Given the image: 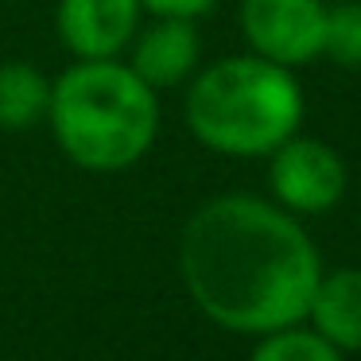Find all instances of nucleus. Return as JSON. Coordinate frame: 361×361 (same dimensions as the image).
<instances>
[{
  "instance_id": "obj_7",
  "label": "nucleus",
  "mask_w": 361,
  "mask_h": 361,
  "mask_svg": "<svg viewBox=\"0 0 361 361\" xmlns=\"http://www.w3.org/2000/svg\"><path fill=\"white\" fill-rule=\"evenodd\" d=\"M128 47H133L128 66L152 90L187 82L198 71V59H202V39H198L195 20H175V16H156V24L140 27Z\"/></svg>"
},
{
  "instance_id": "obj_6",
  "label": "nucleus",
  "mask_w": 361,
  "mask_h": 361,
  "mask_svg": "<svg viewBox=\"0 0 361 361\" xmlns=\"http://www.w3.org/2000/svg\"><path fill=\"white\" fill-rule=\"evenodd\" d=\"M140 0H59L55 27L74 59H117L140 32Z\"/></svg>"
},
{
  "instance_id": "obj_1",
  "label": "nucleus",
  "mask_w": 361,
  "mask_h": 361,
  "mask_svg": "<svg viewBox=\"0 0 361 361\" xmlns=\"http://www.w3.org/2000/svg\"><path fill=\"white\" fill-rule=\"evenodd\" d=\"M179 268L214 326L257 338L303 322L322 276L307 229L257 195H221L198 206L183 229Z\"/></svg>"
},
{
  "instance_id": "obj_2",
  "label": "nucleus",
  "mask_w": 361,
  "mask_h": 361,
  "mask_svg": "<svg viewBox=\"0 0 361 361\" xmlns=\"http://www.w3.org/2000/svg\"><path fill=\"white\" fill-rule=\"evenodd\" d=\"M47 125L82 171H128L159 133L156 90L121 59H78L51 82Z\"/></svg>"
},
{
  "instance_id": "obj_12",
  "label": "nucleus",
  "mask_w": 361,
  "mask_h": 361,
  "mask_svg": "<svg viewBox=\"0 0 361 361\" xmlns=\"http://www.w3.org/2000/svg\"><path fill=\"white\" fill-rule=\"evenodd\" d=\"M218 0H140V8L152 16H175V20H198L214 8Z\"/></svg>"
},
{
  "instance_id": "obj_8",
  "label": "nucleus",
  "mask_w": 361,
  "mask_h": 361,
  "mask_svg": "<svg viewBox=\"0 0 361 361\" xmlns=\"http://www.w3.org/2000/svg\"><path fill=\"white\" fill-rule=\"evenodd\" d=\"M307 319L314 334H322L334 350L361 353V268L322 272Z\"/></svg>"
},
{
  "instance_id": "obj_4",
  "label": "nucleus",
  "mask_w": 361,
  "mask_h": 361,
  "mask_svg": "<svg viewBox=\"0 0 361 361\" xmlns=\"http://www.w3.org/2000/svg\"><path fill=\"white\" fill-rule=\"evenodd\" d=\"M268 187L288 214H326L345 195V164L314 136H288L268 152Z\"/></svg>"
},
{
  "instance_id": "obj_5",
  "label": "nucleus",
  "mask_w": 361,
  "mask_h": 361,
  "mask_svg": "<svg viewBox=\"0 0 361 361\" xmlns=\"http://www.w3.org/2000/svg\"><path fill=\"white\" fill-rule=\"evenodd\" d=\"M322 0H241V32L249 51L280 66H303L322 55Z\"/></svg>"
},
{
  "instance_id": "obj_3",
  "label": "nucleus",
  "mask_w": 361,
  "mask_h": 361,
  "mask_svg": "<svg viewBox=\"0 0 361 361\" xmlns=\"http://www.w3.org/2000/svg\"><path fill=\"white\" fill-rule=\"evenodd\" d=\"M303 125V90L291 66L260 55H229L195 74L187 128L221 156H268Z\"/></svg>"
},
{
  "instance_id": "obj_9",
  "label": "nucleus",
  "mask_w": 361,
  "mask_h": 361,
  "mask_svg": "<svg viewBox=\"0 0 361 361\" xmlns=\"http://www.w3.org/2000/svg\"><path fill=\"white\" fill-rule=\"evenodd\" d=\"M51 82L32 63H0V128L4 133H24V128L47 121Z\"/></svg>"
},
{
  "instance_id": "obj_10",
  "label": "nucleus",
  "mask_w": 361,
  "mask_h": 361,
  "mask_svg": "<svg viewBox=\"0 0 361 361\" xmlns=\"http://www.w3.org/2000/svg\"><path fill=\"white\" fill-rule=\"evenodd\" d=\"M249 361H345V357L322 334L303 330L295 322V326L260 334V345L249 353Z\"/></svg>"
},
{
  "instance_id": "obj_11",
  "label": "nucleus",
  "mask_w": 361,
  "mask_h": 361,
  "mask_svg": "<svg viewBox=\"0 0 361 361\" xmlns=\"http://www.w3.org/2000/svg\"><path fill=\"white\" fill-rule=\"evenodd\" d=\"M322 55L330 63L361 66V0H342L326 8V27H322Z\"/></svg>"
}]
</instances>
